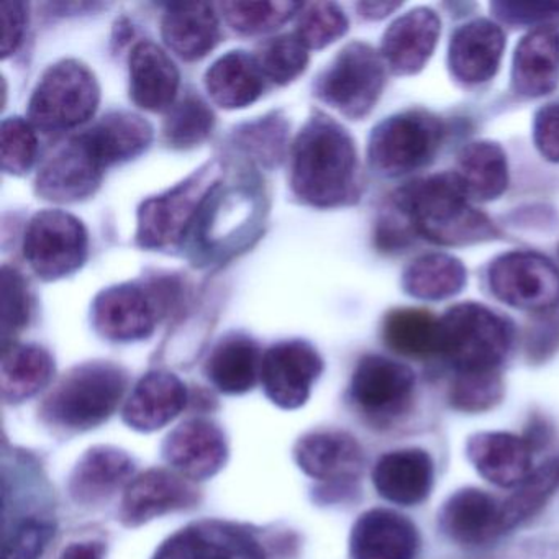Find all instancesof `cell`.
Masks as SVG:
<instances>
[{
    "label": "cell",
    "instance_id": "obj_1",
    "mask_svg": "<svg viewBox=\"0 0 559 559\" xmlns=\"http://www.w3.org/2000/svg\"><path fill=\"white\" fill-rule=\"evenodd\" d=\"M356 181L358 158L352 136L335 120L316 114L294 142V194L312 207H338L355 198Z\"/></svg>",
    "mask_w": 559,
    "mask_h": 559
},
{
    "label": "cell",
    "instance_id": "obj_2",
    "mask_svg": "<svg viewBox=\"0 0 559 559\" xmlns=\"http://www.w3.org/2000/svg\"><path fill=\"white\" fill-rule=\"evenodd\" d=\"M266 194L260 182L243 178L207 195L189 234V251L199 266L230 260L253 243L266 217Z\"/></svg>",
    "mask_w": 559,
    "mask_h": 559
},
{
    "label": "cell",
    "instance_id": "obj_3",
    "mask_svg": "<svg viewBox=\"0 0 559 559\" xmlns=\"http://www.w3.org/2000/svg\"><path fill=\"white\" fill-rule=\"evenodd\" d=\"M467 198L457 175H438L407 186L394 201L415 231L435 243L457 247L496 235L489 218L477 212Z\"/></svg>",
    "mask_w": 559,
    "mask_h": 559
},
{
    "label": "cell",
    "instance_id": "obj_4",
    "mask_svg": "<svg viewBox=\"0 0 559 559\" xmlns=\"http://www.w3.org/2000/svg\"><path fill=\"white\" fill-rule=\"evenodd\" d=\"M127 382L126 371L114 362H84L55 385L41 405V417L71 431L99 427L119 407Z\"/></svg>",
    "mask_w": 559,
    "mask_h": 559
},
{
    "label": "cell",
    "instance_id": "obj_5",
    "mask_svg": "<svg viewBox=\"0 0 559 559\" xmlns=\"http://www.w3.org/2000/svg\"><path fill=\"white\" fill-rule=\"evenodd\" d=\"M510 346L509 322L479 304H461L440 319V355L457 372L497 371Z\"/></svg>",
    "mask_w": 559,
    "mask_h": 559
},
{
    "label": "cell",
    "instance_id": "obj_6",
    "mask_svg": "<svg viewBox=\"0 0 559 559\" xmlns=\"http://www.w3.org/2000/svg\"><path fill=\"white\" fill-rule=\"evenodd\" d=\"M99 100V83L86 64L58 61L45 71L32 94L28 122L47 133L76 129L96 114Z\"/></svg>",
    "mask_w": 559,
    "mask_h": 559
},
{
    "label": "cell",
    "instance_id": "obj_7",
    "mask_svg": "<svg viewBox=\"0 0 559 559\" xmlns=\"http://www.w3.org/2000/svg\"><path fill=\"white\" fill-rule=\"evenodd\" d=\"M222 178L218 162H209L165 194L146 199L139 211L136 241L146 250H169L191 234L199 211Z\"/></svg>",
    "mask_w": 559,
    "mask_h": 559
},
{
    "label": "cell",
    "instance_id": "obj_8",
    "mask_svg": "<svg viewBox=\"0 0 559 559\" xmlns=\"http://www.w3.org/2000/svg\"><path fill=\"white\" fill-rule=\"evenodd\" d=\"M384 64L368 45L343 48L316 83V94L348 119L358 120L374 109L384 87Z\"/></svg>",
    "mask_w": 559,
    "mask_h": 559
},
{
    "label": "cell",
    "instance_id": "obj_9",
    "mask_svg": "<svg viewBox=\"0 0 559 559\" xmlns=\"http://www.w3.org/2000/svg\"><path fill=\"white\" fill-rule=\"evenodd\" d=\"M90 237L80 218L63 211L38 212L24 238V257L44 281H58L81 270Z\"/></svg>",
    "mask_w": 559,
    "mask_h": 559
},
{
    "label": "cell",
    "instance_id": "obj_10",
    "mask_svg": "<svg viewBox=\"0 0 559 559\" xmlns=\"http://www.w3.org/2000/svg\"><path fill=\"white\" fill-rule=\"evenodd\" d=\"M441 127L424 112L389 117L372 130L369 162L385 176H402L427 165L440 146Z\"/></svg>",
    "mask_w": 559,
    "mask_h": 559
},
{
    "label": "cell",
    "instance_id": "obj_11",
    "mask_svg": "<svg viewBox=\"0 0 559 559\" xmlns=\"http://www.w3.org/2000/svg\"><path fill=\"white\" fill-rule=\"evenodd\" d=\"M489 286L497 299L520 310H548L559 302V271L533 251H512L489 267Z\"/></svg>",
    "mask_w": 559,
    "mask_h": 559
},
{
    "label": "cell",
    "instance_id": "obj_12",
    "mask_svg": "<svg viewBox=\"0 0 559 559\" xmlns=\"http://www.w3.org/2000/svg\"><path fill=\"white\" fill-rule=\"evenodd\" d=\"M323 371V359L310 343L290 340L271 346L261 361L267 397L284 411L302 407Z\"/></svg>",
    "mask_w": 559,
    "mask_h": 559
},
{
    "label": "cell",
    "instance_id": "obj_13",
    "mask_svg": "<svg viewBox=\"0 0 559 559\" xmlns=\"http://www.w3.org/2000/svg\"><path fill=\"white\" fill-rule=\"evenodd\" d=\"M91 316L100 336L129 343L152 336L163 313L150 287L140 283L104 289L94 299Z\"/></svg>",
    "mask_w": 559,
    "mask_h": 559
},
{
    "label": "cell",
    "instance_id": "obj_14",
    "mask_svg": "<svg viewBox=\"0 0 559 559\" xmlns=\"http://www.w3.org/2000/svg\"><path fill=\"white\" fill-rule=\"evenodd\" d=\"M415 376L394 359L365 356L353 372L349 394L359 411L372 418H392L411 404Z\"/></svg>",
    "mask_w": 559,
    "mask_h": 559
},
{
    "label": "cell",
    "instance_id": "obj_15",
    "mask_svg": "<svg viewBox=\"0 0 559 559\" xmlns=\"http://www.w3.org/2000/svg\"><path fill=\"white\" fill-rule=\"evenodd\" d=\"M100 165L83 135L74 136L45 163L35 182L37 194L51 202H80L93 198L103 182Z\"/></svg>",
    "mask_w": 559,
    "mask_h": 559
},
{
    "label": "cell",
    "instance_id": "obj_16",
    "mask_svg": "<svg viewBox=\"0 0 559 559\" xmlns=\"http://www.w3.org/2000/svg\"><path fill=\"white\" fill-rule=\"evenodd\" d=\"M153 559H267L260 542L234 523L205 520L169 536Z\"/></svg>",
    "mask_w": 559,
    "mask_h": 559
},
{
    "label": "cell",
    "instance_id": "obj_17",
    "mask_svg": "<svg viewBox=\"0 0 559 559\" xmlns=\"http://www.w3.org/2000/svg\"><path fill=\"white\" fill-rule=\"evenodd\" d=\"M199 493L185 476L153 467L130 480L120 507V522L129 528L156 516L198 506Z\"/></svg>",
    "mask_w": 559,
    "mask_h": 559
},
{
    "label": "cell",
    "instance_id": "obj_18",
    "mask_svg": "<svg viewBox=\"0 0 559 559\" xmlns=\"http://www.w3.org/2000/svg\"><path fill=\"white\" fill-rule=\"evenodd\" d=\"M163 456L181 476L205 480L215 476L227 463V438L212 421L192 418L166 437Z\"/></svg>",
    "mask_w": 559,
    "mask_h": 559
},
{
    "label": "cell",
    "instance_id": "obj_19",
    "mask_svg": "<svg viewBox=\"0 0 559 559\" xmlns=\"http://www.w3.org/2000/svg\"><path fill=\"white\" fill-rule=\"evenodd\" d=\"M418 532L411 520L388 509H372L356 520L349 559H415Z\"/></svg>",
    "mask_w": 559,
    "mask_h": 559
},
{
    "label": "cell",
    "instance_id": "obj_20",
    "mask_svg": "<svg viewBox=\"0 0 559 559\" xmlns=\"http://www.w3.org/2000/svg\"><path fill=\"white\" fill-rule=\"evenodd\" d=\"M188 404L185 382L168 371H152L136 382L123 407V421L133 430L152 433L171 424Z\"/></svg>",
    "mask_w": 559,
    "mask_h": 559
},
{
    "label": "cell",
    "instance_id": "obj_21",
    "mask_svg": "<svg viewBox=\"0 0 559 559\" xmlns=\"http://www.w3.org/2000/svg\"><path fill=\"white\" fill-rule=\"evenodd\" d=\"M130 99L140 109L163 112L175 106L179 76L175 61L150 40L139 41L129 58Z\"/></svg>",
    "mask_w": 559,
    "mask_h": 559
},
{
    "label": "cell",
    "instance_id": "obj_22",
    "mask_svg": "<svg viewBox=\"0 0 559 559\" xmlns=\"http://www.w3.org/2000/svg\"><path fill=\"white\" fill-rule=\"evenodd\" d=\"M440 28V19L430 9L407 12L385 32L382 58L395 74L418 73L433 55Z\"/></svg>",
    "mask_w": 559,
    "mask_h": 559
},
{
    "label": "cell",
    "instance_id": "obj_23",
    "mask_svg": "<svg viewBox=\"0 0 559 559\" xmlns=\"http://www.w3.org/2000/svg\"><path fill=\"white\" fill-rule=\"evenodd\" d=\"M466 454L484 479L500 487H519L533 471L528 441L503 431L474 435Z\"/></svg>",
    "mask_w": 559,
    "mask_h": 559
},
{
    "label": "cell",
    "instance_id": "obj_24",
    "mask_svg": "<svg viewBox=\"0 0 559 559\" xmlns=\"http://www.w3.org/2000/svg\"><path fill=\"white\" fill-rule=\"evenodd\" d=\"M135 464L130 454L114 447H94L83 454L68 483L71 499L91 507L109 500L133 476Z\"/></svg>",
    "mask_w": 559,
    "mask_h": 559
},
{
    "label": "cell",
    "instance_id": "obj_25",
    "mask_svg": "<svg viewBox=\"0 0 559 559\" xmlns=\"http://www.w3.org/2000/svg\"><path fill=\"white\" fill-rule=\"evenodd\" d=\"M433 477L430 454L417 448L384 454L372 471V483L379 496L399 506L424 502L430 496Z\"/></svg>",
    "mask_w": 559,
    "mask_h": 559
},
{
    "label": "cell",
    "instance_id": "obj_26",
    "mask_svg": "<svg viewBox=\"0 0 559 559\" xmlns=\"http://www.w3.org/2000/svg\"><path fill=\"white\" fill-rule=\"evenodd\" d=\"M506 38L489 21H473L454 32L450 45V68L466 84L486 83L499 70Z\"/></svg>",
    "mask_w": 559,
    "mask_h": 559
},
{
    "label": "cell",
    "instance_id": "obj_27",
    "mask_svg": "<svg viewBox=\"0 0 559 559\" xmlns=\"http://www.w3.org/2000/svg\"><path fill=\"white\" fill-rule=\"evenodd\" d=\"M297 464L313 479H352L365 463L361 447L345 431H312L294 448Z\"/></svg>",
    "mask_w": 559,
    "mask_h": 559
},
{
    "label": "cell",
    "instance_id": "obj_28",
    "mask_svg": "<svg viewBox=\"0 0 559 559\" xmlns=\"http://www.w3.org/2000/svg\"><path fill=\"white\" fill-rule=\"evenodd\" d=\"M441 528L460 545H486L503 532L502 506L479 489H463L448 499Z\"/></svg>",
    "mask_w": 559,
    "mask_h": 559
},
{
    "label": "cell",
    "instance_id": "obj_29",
    "mask_svg": "<svg viewBox=\"0 0 559 559\" xmlns=\"http://www.w3.org/2000/svg\"><path fill=\"white\" fill-rule=\"evenodd\" d=\"M165 44L186 61L207 57L221 40V22L211 4H173L162 21Z\"/></svg>",
    "mask_w": 559,
    "mask_h": 559
},
{
    "label": "cell",
    "instance_id": "obj_30",
    "mask_svg": "<svg viewBox=\"0 0 559 559\" xmlns=\"http://www.w3.org/2000/svg\"><path fill=\"white\" fill-rule=\"evenodd\" d=\"M513 90L525 97H542L559 83V34L538 28L526 35L515 50L512 70Z\"/></svg>",
    "mask_w": 559,
    "mask_h": 559
},
{
    "label": "cell",
    "instance_id": "obj_31",
    "mask_svg": "<svg viewBox=\"0 0 559 559\" xmlns=\"http://www.w3.org/2000/svg\"><path fill=\"white\" fill-rule=\"evenodd\" d=\"M104 168L142 155L153 142V127L136 114L110 112L81 133Z\"/></svg>",
    "mask_w": 559,
    "mask_h": 559
},
{
    "label": "cell",
    "instance_id": "obj_32",
    "mask_svg": "<svg viewBox=\"0 0 559 559\" xmlns=\"http://www.w3.org/2000/svg\"><path fill=\"white\" fill-rule=\"evenodd\" d=\"M205 87L217 106L228 110L243 109L257 103L263 94L264 74L253 55L228 51L209 68Z\"/></svg>",
    "mask_w": 559,
    "mask_h": 559
},
{
    "label": "cell",
    "instance_id": "obj_33",
    "mask_svg": "<svg viewBox=\"0 0 559 559\" xmlns=\"http://www.w3.org/2000/svg\"><path fill=\"white\" fill-rule=\"evenodd\" d=\"M260 346L250 336L230 333L212 349L204 371L209 381L224 394H245L261 376Z\"/></svg>",
    "mask_w": 559,
    "mask_h": 559
},
{
    "label": "cell",
    "instance_id": "obj_34",
    "mask_svg": "<svg viewBox=\"0 0 559 559\" xmlns=\"http://www.w3.org/2000/svg\"><path fill=\"white\" fill-rule=\"evenodd\" d=\"M55 361L47 349L38 345H12L2 349L0 385L8 404L27 401L50 384Z\"/></svg>",
    "mask_w": 559,
    "mask_h": 559
},
{
    "label": "cell",
    "instance_id": "obj_35",
    "mask_svg": "<svg viewBox=\"0 0 559 559\" xmlns=\"http://www.w3.org/2000/svg\"><path fill=\"white\" fill-rule=\"evenodd\" d=\"M456 173L469 198L492 201L506 192L509 185L507 156L499 145L476 142L461 152Z\"/></svg>",
    "mask_w": 559,
    "mask_h": 559
},
{
    "label": "cell",
    "instance_id": "obj_36",
    "mask_svg": "<svg viewBox=\"0 0 559 559\" xmlns=\"http://www.w3.org/2000/svg\"><path fill=\"white\" fill-rule=\"evenodd\" d=\"M382 336L399 355L427 358L440 353V319L420 309L392 310L384 319Z\"/></svg>",
    "mask_w": 559,
    "mask_h": 559
},
{
    "label": "cell",
    "instance_id": "obj_37",
    "mask_svg": "<svg viewBox=\"0 0 559 559\" xmlns=\"http://www.w3.org/2000/svg\"><path fill=\"white\" fill-rule=\"evenodd\" d=\"M466 283V270L448 254H425L404 273V289L415 299L441 300L456 296Z\"/></svg>",
    "mask_w": 559,
    "mask_h": 559
},
{
    "label": "cell",
    "instance_id": "obj_38",
    "mask_svg": "<svg viewBox=\"0 0 559 559\" xmlns=\"http://www.w3.org/2000/svg\"><path fill=\"white\" fill-rule=\"evenodd\" d=\"M214 126L215 116L209 104L198 94L189 93L168 110L163 135L171 148L189 150L207 140Z\"/></svg>",
    "mask_w": 559,
    "mask_h": 559
},
{
    "label": "cell",
    "instance_id": "obj_39",
    "mask_svg": "<svg viewBox=\"0 0 559 559\" xmlns=\"http://www.w3.org/2000/svg\"><path fill=\"white\" fill-rule=\"evenodd\" d=\"M559 487V457L533 469L502 506L503 532L535 515Z\"/></svg>",
    "mask_w": 559,
    "mask_h": 559
},
{
    "label": "cell",
    "instance_id": "obj_40",
    "mask_svg": "<svg viewBox=\"0 0 559 559\" xmlns=\"http://www.w3.org/2000/svg\"><path fill=\"white\" fill-rule=\"evenodd\" d=\"M299 2H224L225 21L238 34L261 35L276 31L302 11Z\"/></svg>",
    "mask_w": 559,
    "mask_h": 559
},
{
    "label": "cell",
    "instance_id": "obj_41",
    "mask_svg": "<svg viewBox=\"0 0 559 559\" xmlns=\"http://www.w3.org/2000/svg\"><path fill=\"white\" fill-rule=\"evenodd\" d=\"M257 60L264 78L276 84H289L306 71L309 48L296 34L281 35L260 48Z\"/></svg>",
    "mask_w": 559,
    "mask_h": 559
},
{
    "label": "cell",
    "instance_id": "obj_42",
    "mask_svg": "<svg viewBox=\"0 0 559 559\" xmlns=\"http://www.w3.org/2000/svg\"><path fill=\"white\" fill-rule=\"evenodd\" d=\"M297 21V37L309 50H320L348 31V19L345 12L333 2H312L304 4Z\"/></svg>",
    "mask_w": 559,
    "mask_h": 559
},
{
    "label": "cell",
    "instance_id": "obj_43",
    "mask_svg": "<svg viewBox=\"0 0 559 559\" xmlns=\"http://www.w3.org/2000/svg\"><path fill=\"white\" fill-rule=\"evenodd\" d=\"M503 384L497 371L457 372L451 385L450 401L456 411L479 414L499 404Z\"/></svg>",
    "mask_w": 559,
    "mask_h": 559
},
{
    "label": "cell",
    "instance_id": "obj_44",
    "mask_svg": "<svg viewBox=\"0 0 559 559\" xmlns=\"http://www.w3.org/2000/svg\"><path fill=\"white\" fill-rule=\"evenodd\" d=\"M287 123L283 117H263L258 122L248 123L235 133V142L248 155L254 156L264 165H273L283 156L286 146Z\"/></svg>",
    "mask_w": 559,
    "mask_h": 559
},
{
    "label": "cell",
    "instance_id": "obj_45",
    "mask_svg": "<svg viewBox=\"0 0 559 559\" xmlns=\"http://www.w3.org/2000/svg\"><path fill=\"white\" fill-rule=\"evenodd\" d=\"M34 129L22 117L2 122V168L9 175H25L37 162L38 142Z\"/></svg>",
    "mask_w": 559,
    "mask_h": 559
},
{
    "label": "cell",
    "instance_id": "obj_46",
    "mask_svg": "<svg viewBox=\"0 0 559 559\" xmlns=\"http://www.w3.org/2000/svg\"><path fill=\"white\" fill-rule=\"evenodd\" d=\"M32 316L31 290L24 276L14 267L2 270V342L14 343V336L28 325Z\"/></svg>",
    "mask_w": 559,
    "mask_h": 559
},
{
    "label": "cell",
    "instance_id": "obj_47",
    "mask_svg": "<svg viewBox=\"0 0 559 559\" xmlns=\"http://www.w3.org/2000/svg\"><path fill=\"white\" fill-rule=\"evenodd\" d=\"M53 536V522L38 515L25 516L5 530L2 559H38Z\"/></svg>",
    "mask_w": 559,
    "mask_h": 559
},
{
    "label": "cell",
    "instance_id": "obj_48",
    "mask_svg": "<svg viewBox=\"0 0 559 559\" xmlns=\"http://www.w3.org/2000/svg\"><path fill=\"white\" fill-rule=\"evenodd\" d=\"M492 9L509 24H542L559 19V2H497Z\"/></svg>",
    "mask_w": 559,
    "mask_h": 559
},
{
    "label": "cell",
    "instance_id": "obj_49",
    "mask_svg": "<svg viewBox=\"0 0 559 559\" xmlns=\"http://www.w3.org/2000/svg\"><path fill=\"white\" fill-rule=\"evenodd\" d=\"M533 139L546 159L559 163V104H549L536 114Z\"/></svg>",
    "mask_w": 559,
    "mask_h": 559
},
{
    "label": "cell",
    "instance_id": "obj_50",
    "mask_svg": "<svg viewBox=\"0 0 559 559\" xmlns=\"http://www.w3.org/2000/svg\"><path fill=\"white\" fill-rule=\"evenodd\" d=\"M2 58H9L21 47L27 24V8L24 2H4L2 4Z\"/></svg>",
    "mask_w": 559,
    "mask_h": 559
},
{
    "label": "cell",
    "instance_id": "obj_51",
    "mask_svg": "<svg viewBox=\"0 0 559 559\" xmlns=\"http://www.w3.org/2000/svg\"><path fill=\"white\" fill-rule=\"evenodd\" d=\"M106 558V545L100 542L71 543L61 551L58 559H104Z\"/></svg>",
    "mask_w": 559,
    "mask_h": 559
},
{
    "label": "cell",
    "instance_id": "obj_52",
    "mask_svg": "<svg viewBox=\"0 0 559 559\" xmlns=\"http://www.w3.org/2000/svg\"><path fill=\"white\" fill-rule=\"evenodd\" d=\"M401 4H389V2H362L358 4V11L366 19H382L394 12Z\"/></svg>",
    "mask_w": 559,
    "mask_h": 559
}]
</instances>
